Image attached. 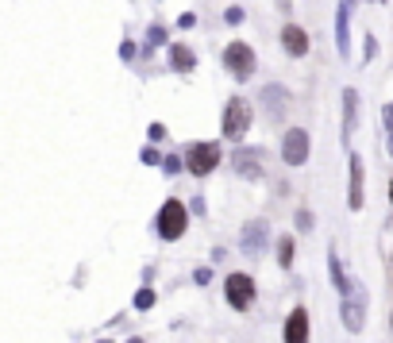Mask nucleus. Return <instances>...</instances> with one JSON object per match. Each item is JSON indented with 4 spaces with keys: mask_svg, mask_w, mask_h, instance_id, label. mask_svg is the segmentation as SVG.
Wrapping results in <instances>:
<instances>
[{
    "mask_svg": "<svg viewBox=\"0 0 393 343\" xmlns=\"http://www.w3.org/2000/svg\"><path fill=\"white\" fill-rule=\"evenodd\" d=\"M155 227H158L162 240H181V235H185V227H189V213H185V205H181V201H166V205L158 208Z\"/></svg>",
    "mask_w": 393,
    "mask_h": 343,
    "instance_id": "f257e3e1",
    "label": "nucleus"
},
{
    "mask_svg": "<svg viewBox=\"0 0 393 343\" xmlns=\"http://www.w3.org/2000/svg\"><path fill=\"white\" fill-rule=\"evenodd\" d=\"M216 162H220V147H216V143H193V147L185 150V170H189L193 178L213 174Z\"/></svg>",
    "mask_w": 393,
    "mask_h": 343,
    "instance_id": "f03ea898",
    "label": "nucleus"
},
{
    "mask_svg": "<svg viewBox=\"0 0 393 343\" xmlns=\"http://www.w3.org/2000/svg\"><path fill=\"white\" fill-rule=\"evenodd\" d=\"M224 66H228V73H232L235 81H247V78L255 73V51H251L247 43H228Z\"/></svg>",
    "mask_w": 393,
    "mask_h": 343,
    "instance_id": "7ed1b4c3",
    "label": "nucleus"
},
{
    "mask_svg": "<svg viewBox=\"0 0 393 343\" xmlns=\"http://www.w3.org/2000/svg\"><path fill=\"white\" fill-rule=\"evenodd\" d=\"M220 128H224L228 139L239 143L247 135V128H251V108H247L239 97H232V101H228V108H224V123H220Z\"/></svg>",
    "mask_w": 393,
    "mask_h": 343,
    "instance_id": "20e7f679",
    "label": "nucleus"
},
{
    "mask_svg": "<svg viewBox=\"0 0 393 343\" xmlns=\"http://www.w3.org/2000/svg\"><path fill=\"white\" fill-rule=\"evenodd\" d=\"M224 293H228V304L239 312H247L255 304V282L247 278V274H232V278L224 282Z\"/></svg>",
    "mask_w": 393,
    "mask_h": 343,
    "instance_id": "39448f33",
    "label": "nucleus"
},
{
    "mask_svg": "<svg viewBox=\"0 0 393 343\" xmlns=\"http://www.w3.org/2000/svg\"><path fill=\"white\" fill-rule=\"evenodd\" d=\"M282 158L290 162V166H301V162H309V131L305 128H290L282 139Z\"/></svg>",
    "mask_w": 393,
    "mask_h": 343,
    "instance_id": "423d86ee",
    "label": "nucleus"
},
{
    "mask_svg": "<svg viewBox=\"0 0 393 343\" xmlns=\"http://www.w3.org/2000/svg\"><path fill=\"white\" fill-rule=\"evenodd\" d=\"M266 240H270V224H266V220H251L243 227V235H239V247H243V255L258 259V255L266 251Z\"/></svg>",
    "mask_w": 393,
    "mask_h": 343,
    "instance_id": "0eeeda50",
    "label": "nucleus"
},
{
    "mask_svg": "<svg viewBox=\"0 0 393 343\" xmlns=\"http://www.w3.org/2000/svg\"><path fill=\"white\" fill-rule=\"evenodd\" d=\"M351 4L354 0H340V12H335V46H340V54L351 51Z\"/></svg>",
    "mask_w": 393,
    "mask_h": 343,
    "instance_id": "6e6552de",
    "label": "nucleus"
},
{
    "mask_svg": "<svg viewBox=\"0 0 393 343\" xmlns=\"http://www.w3.org/2000/svg\"><path fill=\"white\" fill-rule=\"evenodd\" d=\"M285 343H309V312L293 309L285 320Z\"/></svg>",
    "mask_w": 393,
    "mask_h": 343,
    "instance_id": "1a4fd4ad",
    "label": "nucleus"
},
{
    "mask_svg": "<svg viewBox=\"0 0 393 343\" xmlns=\"http://www.w3.org/2000/svg\"><path fill=\"white\" fill-rule=\"evenodd\" d=\"M340 317H343V328H347V332H362V317H367V309H362L359 293H354V297H343Z\"/></svg>",
    "mask_w": 393,
    "mask_h": 343,
    "instance_id": "9d476101",
    "label": "nucleus"
},
{
    "mask_svg": "<svg viewBox=\"0 0 393 343\" xmlns=\"http://www.w3.org/2000/svg\"><path fill=\"white\" fill-rule=\"evenodd\" d=\"M258 150H243L239 147L235 155H232V166H235V174H243V178H262V166H258Z\"/></svg>",
    "mask_w": 393,
    "mask_h": 343,
    "instance_id": "9b49d317",
    "label": "nucleus"
},
{
    "mask_svg": "<svg viewBox=\"0 0 393 343\" xmlns=\"http://www.w3.org/2000/svg\"><path fill=\"white\" fill-rule=\"evenodd\" d=\"M328 270H332V282H335V290L343 293V297H354L359 293V285H354L347 274H343V266H340V255H335V247L328 251Z\"/></svg>",
    "mask_w": 393,
    "mask_h": 343,
    "instance_id": "f8f14e48",
    "label": "nucleus"
},
{
    "mask_svg": "<svg viewBox=\"0 0 393 343\" xmlns=\"http://www.w3.org/2000/svg\"><path fill=\"white\" fill-rule=\"evenodd\" d=\"M347 166H351L347 205H351V208H362V158H359V155H351V158H347Z\"/></svg>",
    "mask_w": 393,
    "mask_h": 343,
    "instance_id": "ddd939ff",
    "label": "nucleus"
},
{
    "mask_svg": "<svg viewBox=\"0 0 393 343\" xmlns=\"http://www.w3.org/2000/svg\"><path fill=\"white\" fill-rule=\"evenodd\" d=\"M282 43H285V51H290L293 54V58H301V54H309V35H305L301 31V27H285V31H282Z\"/></svg>",
    "mask_w": 393,
    "mask_h": 343,
    "instance_id": "4468645a",
    "label": "nucleus"
},
{
    "mask_svg": "<svg viewBox=\"0 0 393 343\" xmlns=\"http://www.w3.org/2000/svg\"><path fill=\"white\" fill-rule=\"evenodd\" d=\"M262 104H266V112H270V116H282L285 104H290V93H285L282 85H266V89H262Z\"/></svg>",
    "mask_w": 393,
    "mask_h": 343,
    "instance_id": "2eb2a0df",
    "label": "nucleus"
},
{
    "mask_svg": "<svg viewBox=\"0 0 393 343\" xmlns=\"http://www.w3.org/2000/svg\"><path fill=\"white\" fill-rule=\"evenodd\" d=\"M354 116H359V93L343 89V135H351V131H354Z\"/></svg>",
    "mask_w": 393,
    "mask_h": 343,
    "instance_id": "dca6fc26",
    "label": "nucleus"
},
{
    "mask_svg": "<svg viewBox=\"0 0 393 343\" xmlns=\"http://www.w3.org/2000/svg\"><path fill=\"white\" fill-rule=\"evenodd\" d=\"M170 66H174L178 73H189V70L197 66V54L189 51V46H181V43H178L174 51H170Z\"/></svg>",
    "mask_w": 393,
    "mask_h": 343,
    "instance_id": "f3484780",
    "label": "nucleus"
},
{
    "mask_svg": "<svg viewBox=\"0 0 393 343\" xmlns=\"http://www.w3.org/2000/svg\"><path fill=\"white\" fill-rule=\"evenodd\" d=\"M277 266H282V270H290V266H293V240H290V235L277 240Z\"/></svg>",
    "mask_w": 393,
    "mask_h": 343,
    "instance_id": "a211bd4d",
    "label": "nucleus"
},
{
    "mask_svg": "<svg viewBox=\"0 0 393 343\" xmlns=\"http://www.w3.org/2000/svg\"><path fill=\"white\" fill-rule=\"evenodd\" d=\"M166 43V27H158V24H150L147 27V51H155V46Z\"/></svg>",
    "mask_w": 393,
    "mask_h": 343,
    "instance_id": "6ab92c4d",
    "label": "nucleus"
},
{
    "mask_svg": "<svg viewBox=\"0 0 393 343\" xmlns=\"http://www.w3.org/2000/svg\"><path fill=\"white\" fill-rule=\"evenodd\" d=\"M155 304V290H139L136 293V309H150Z\"/></svg>",
    "mask_w": 393,
    "mask_h": 343,
    "instance_id": "aec40b11",
    "label": "nucleus"
},
{
    "mask_svg": "<svg viewBox=\"0 0 393 343\" xmlns=\"http://www.w3.org/2000/svg\"><path fill=\"white\" fill-rule=\"evenodd\" d=\"M181 166H185V162H181L178 155H170L166 162H162V170H166V174H181Z\"/></svg>",
    "mask_w": 393,
    "mask_h": 343,
    "instance_id": "412c9836",
    "label": "nucleus"
},
{
    "mask_svg": "<svg viewBox=\"0 0 393 343\" xmlns=\"http://www.w3.org/2000/svg\"><path fill=\"white\" fill-rule=\"evenodd\" d=\"M139 158L147 162V166H162V162H166V158H158V150H155V147H147V150H143Z\"/></svg>",
    "mask_w": 393,
    "mask_h": 343,
    "instance_id": "4be33fe9",
    "label": "nucleus"
},
{
    "mask_svg": "<svg viewBox=\"0 0 393 343\" xmlns=\"http://www.w3.org/2000/svg\"><path fill=\"white\" fill-rule=\"evenodd\" d=\"M297 227H301V232H312V213L301 208V213H297Z\"/></svg>",
    "mask_w": 393,
    "mask_h": 343,
    "instance_id": "5701e85b",
    "label": "nucleus"
},
{
    "mask_svg": "<svg viewBox=\"0 0 393 343\" xmlns=\"http://www.w3.org/2000/svg\"><path fill=\"white\" fill-rule=\"evenodd\" d=\"M374 54H378V39H374V35H367V46H362V58H374Z\"/></svg>",
    "mask_w": 393,
    "mask_h": 343,
    "instance_id": "b1692460",
    "label": "nucleus"
},
{
    "mask_svg": "<svg viewBox=\"0 0 393 343\" xmlns=\"http://www.w3.org/2000/svg\"><path fill=\"white\" fill-rule=\"evenodd\" d=\"M147 135H150V143H158V139H166V128H162V123H150Z\"/></svg>",
    "mask_w": 393,
    "mask_h": 343,
    "instance_id": "393cba45",
    "label": "nucleus"
},
{
    "mask_svg": "<svg viewBox=\"0 0 393 343\" xmlns=\"http://www.w3.org/2000/svg\"><path fill=\"white\" fill-rule=\"evenodd\" d=\"M120 58H123V62H128V58H136V46H131L128 39L120 43Z\"/></svg>",
    "mask_w": 393,
    "mask_h": 343,
    "instance_id": "a878e982",
    "label": "nucleus"
},
{
    "mask_svg": "<svg viewBox=\"0 0 393 343\" xmlns=\"http://www.w3.org/2000/svg\"><path fill=\"white\" fill-rule=\"evenodd\" d=\"M224 20H228V24H239V20H243V8H228Z\"/></svg>",
    "mask_w": 393,
    "mask_h": 343,
    "instance_id": "bb28decb",
    "label": "nucleus"
},
{
    "mask_svg": "<svg viewBox=\"0 0 393 343\" xmlns=\"http://www.w3.org/2000/svg\"><path fill=\"white\" fill-rule=\"evenodd\" d=\"M382 120H386V128H389V135H393V104H386V112H382Z\"/></svg>",
    "mask_w": 393,
    "mask_h": 343,
    "instance_id": "cd10ccee",
    "label": "nucleus"
},
{
    "mask_svg": "<svg viewBox=\"0 0 393 343\" xmlns=\"http://www.w3.org/2000/svg\"><path fill=\"white\" fill-rule=\"evenodd\" d=\"M389 155H393V135H389Z\"/></svg>",
    "mask_w": 393,
    "mask_h": 343,
    "instance_id": "c85d7f7f",
    "label": "nucleus"
},
{
    "mask_svg": "<svg viewBox=\"0 0 393 343\" xmlns=\"http://www.w3.org/2000/svg\"><path fill=\"white\" fill-rule=\"evenodd\" d=\"M389 201H393V182H389Z\"/></svg>",
    "mask_w": 393,
    "mask_h": 343,
    "instance_id": "c756f323",
    "label": "nucleus"
},
{
    "mask_svg": "<svg viewBox=\"0 0 393 343\" xmlns=\"http://www.w3.org/2000/svg\"><path fill=\"white\" fill-rule=\"evenodd\" d=\"M128 343H143V339H128Z\"/></svg>",
    "mask_w": 393,
    "mask_h": 343,
    "instance_id": "7c9ffc66",
    "label": "nucleus"
},
{
    "mask_svg": "<svg viewBox=\"0 0 393 343\" xmlns=\"http://www.w3.org/2000/svg\"><path fill=\"white\" fill-rule=\"evenodd\" d=\"M101 343H108V339H101Z\"/></svg>",
    "mask_w": 393,
    "mask_h": 343,
    "instance_id": "2f4dec72",
    "label": "nucleus"
},
{
    "mask_svg": "<svg viewBox=\"0 0 393 343\" xmlns=\"http://www.w3.org/2000/svg\"><path fill=\"white\" fill-rule=\"evenodd\" d=\"M389 320H393V317H389Z\"/></svg>",
    "mask_w": 393,
    "mask_h": 343,
    "instance_id": "473e14b6",
    "label": "nucleus"
}]
</instances>
